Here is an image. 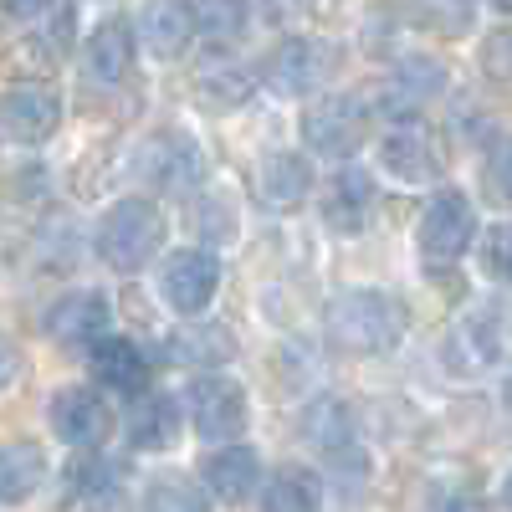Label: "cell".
<instances>
[{"mask_svg":"<svg viewBox=\"0 0 512 512\" xmlns=\"http://www.w3.org/2000/svg\"><path fill=\"white\" fill-rule=\"evenodd\" d=\"M410 328V313L400 297L379 292V287H349L328 303L323 333L338 354L349 359H379V354H395L400 338Z\"/></svg>","mask_w":512,"mask_h":512,"instance_id":"cell-1","label":"cell"},{"mask_svg":"<svg viewBox=\"0 0 512 512\" xmlns=\"http://www.w3.org/2000/svg\"><path fill=\"white\" fill-rule=\"evenodd\" d=\"M98 256H103V267L113 272H144L159 246H164V216H159V205L144 200V195H123L103 210V221H98V236H93Z\"/></svg>","mask_w":512,"mask_h":512,"instance_id":"cell-2","label":"cell"},{"mask_svg":"<svg viewBox=\"0 0 512 512\" xmlns=\"http://www.w3.org/2000/svg\"><path fill=\"white\" fill-rule=\"evenodd\" d=\"M420 262L425 272H446L456 267L466 251H472L477 241V210L472 200H466L461 190H436L431 200H425V216H420Z\"/></svg>","mask_w":512,"mask_h":512,"instance_id":"cell-3","label":"cell"},{"mask_svg":"<svg viewBox=\"0 0 512 512\" xmlns=\"http://www.w3.org/2000/svg\"><path fill=\"white\" fill-rule=\"evenodd\" d=\"M369 123H374V113H369L364 93H333L303 113V144L328 159H354L369 139Z\"/></svg>","mask_w":512,"mask_h":512,"instance_id":"cell-4","label":"cell"},{"mask_svg":"<svg viewBox=\"0 0 512 512\" xmlns=\"http://www.w3.org/2000/svg\"><path fill=\"white\" fill-rule=\"evenodd\" d=\"M190 420H195V436L205 446H226L236 436H246V395H241V384L236 379H221V374H200L190 384Z\"/></svg>","mask_w":512,"mask_h":512,"instance_id":"cell-5","label":"cell"},{"mask_svg":"<svg viewBox=\"0 0 512 512\" xmlns=\"http://www.w3.org/2000/svg\"><path fill=\"white\" fill-rule=\"evenodd\" d=\"M379 159H384V169H390L395 180H405V185H431V180H441V169H446L441 139H436L415 113H405V118H395L390 128H384Z\"/></svg>","mask_w":512,"mask_h":512,"instance_id":"cell-6","label":"cell"},{"mask_svg":"<svg viewBox=\"0 0 512 512\" xmlns=\"http://www.w3.org/2000/svg\"><path fill=\"white\" fill-rule=\"evenodd\" d=\"M216 292H221V256L216 251L185 246V251H169L164 256V267H159V297L175 313H205Z\"/></svg>","mask_w":512,"mask_h":512,"instance_id":"cell-7","label":"cell"},{"mask_svg":"<svg viewBox=\"0 0 512 512\" xmlns=\"http://www.w3.org/2000/svg\"><path fill=\"white\" fill-rule=\"evenodd\" d=\"M62 128V98L47 82H16L0 93V134L11 144H47Z\"/></svg>","mask_w":512,"mask_h":512,"instance_id":"cell-8","label":"cell"},{"mask_svg":"<svg viewBox=\"0 0 512 512\" xmlns=\"http://www.w3.org/2000/svg\"><path fill=\"white\" fill-rule=\"evenodd\" d=\"M205 175V159L195 149L190 134H154L144 149H139V180L149 190H164V195H190Z\"/></svg>","mask_w":512,"mask_h":512,"instance_id":"cell-9","label":"cell"},{"mask_svg":"<svg viewBox=\"0 0 512 512\" xmlns=\"http://www.w3.org/2000/svg\"><path fill=\"white\" fill-rule=\"evenodd\" d=\"M108 323H113V313H108V297L103 292H67V297H57V303L47 308V338L52 344H62V349H72V354H88L98 338L108 333Z\"/></svg>","mask_w":512,"mask_h":512,"instance_id":"cell-10","label":"cell"},{"mask_svg":"<svg viewBox=\"0 0 512 512\" xmlns=\"http://www.w3.org/2000/svg\"><path fill=\"white\" fill-rule=\"evenodd\" d=\"M328 67H333V47H323V41H313V36H287L267 57L262 72L282 98H308L313 88L328 82Z\"/></svg>","mask_w":512,"mask_h":512,"instance_id":"cell-11","label":"cell"},{"mask_svg":"<svg viewBox=\"0 0 512 512\" xmlns=\"http://www.w3.org/2000/svg\"><path fill=\"white\" fill-rule=\"evenodd\" d=\"M52 431L72 446V451H103V441L113 436V410L103 405L98 390H57L52 400Z\"/></svg>","mask_w":512,"mask_h":512,"instance_id":"cell-12","label":"cell"},{"mask_svg":"<svg viewBox=\"0 0 512 512\" xmlns=\"http://www.w3.org/2000/svg\"><path fill=\"white\" fill-rule=\"evenodd\" d=\"M441 88H446V67H441L436 57H405V62L390 67V77L379 82L374 103H379L384 118H405V113L425 108Z\"/></svg>","mask_w":512,"mask_h":512,"instance_id":"cell-13","label":"cell"},{"mask_svg":"<svg viewBox=\"0 0 512 512\" xmlns=\"http://www.w3.org/2000/svg\"><path fill=\"white\" fill-rule=\"evenodd\" d=\"M502 338H507V313L502 308H472L446 338V364L461 369V374H477V369L497 364Z\"/></svg>","mask_w":512,"mask_h":512,"instance_id":"cell-14","label":"cell"},{"mask_svg":"<svg viewBox=\"0 0 512 512\" xmlns=\"http://www.w3.org/2000/svg\"><path fill=\"white\" fill-rule=\"evenodd\" d=\"M93 359V379L103 384L108 395H123V400H134L139 390H149V354L139 344H128V338H98V344L88 349Z\"/></svg>","mask_w":512,"mask_h":512,"instance_id":"cell-15","label":"cell"},{"mask_svg":"<svg viewBox=\"0 0 512 512\" xmlns=\"http://www.w3.org/2000/svg\"><path fill=\"white\" fill-rule=\"evenodd\" d=\"M164 354H169V364L205 374V369H221L236 359V333L226 323H185L164 338Z\"/></svg>","mask_w":512,"mask_h":512,"instance_id":"cell-16","label":"cell"},{"mask_svg":"<svg viewBox=\"0 0 512 512\" xmlns=\"http://www.w3.org/2000/svg\"><path fill=\"white\" fill-rule=\"evenodd\" d=\"M134 67V26L128 21H103L88 36V52H82V82L93 88H118Z\"/></svg>","mask_w":512,"mask_h":512,"instance_id":"cell-17","label":"cell"},{"mask_svg":"<svg viewBox=\"0 0 512 512\" xmlns=\"http://www.w3.org/2000/svg\"><path fill=\"white\" fill-rule=\"evenodd\" d=\"M303 441H308L313 451H323L333 466L344 461V456H359V425H354V410H349L344 400H333V395L313 400V405L303 410Z\"/></svg>","mask_w":512,"mask_h":512,"instance_id":"cell-18","label":"cell"},{"mask_svg":"<svg viewBox=\"0 0 512 512\" xmlns=\"http://www.w3.org/2000/svg\"><path fill=\"white\" fill-rule=\"evenodd\" d=\"M308 195H313V169L303 154L282 149V154L262 159V169H256V200L267 210H297Z\"/></svg>","mask_w":512,"mask_h":512,"instance_id":"cell-19","label":"cell"},{"mask_svg":"<svg viewBox=\"0 0 512 512\" xmlns=\"http://www.w3.org/2000/svg\"><path fill=\"white\" fill-rule=\"evenodd\" d=\"M200 482H205V492L216 502H246L256 487H262V461H256V451L226 441L216 456H205Z\"/></svg>","mask_w":512,"mask_h":512,"instance_id":"cell-20","label":"cell"},{"mask_svg":"<svg viewBox=\"0 0 512 512\" xmlns=\"http://www.w3.org/2000/svg\"><path fill=\"white\" fill-rule=\"evenodd\" d=\"M180 441V405L169 395L139 390L128 405V446L134 451H169Z\"/></svg>","mask_w":512,"mask_h":512,"instance_id":"cell-21","label":"cell"},{"mask_svg":"<svg viewBox=\"0 0 512 512\" xmlns=\"http://www.w3.org/2000/svg\"><path fill=\"white\" fill-rule=\"evenodd\" d=\"M195 98L216 113H231L251 98V72L231 52H205L195 67Z\"/></svg>","mask_w":512,"mask_h":512,"instance_id":"cell-22","label":"cell"},{"mask_svg":"<svg viewBox=\"0 0 512 512\" xmlns=\"http://www.w3.org/2000/svg\"><path fill=\"white\" fill-rule=\"evenodd\" d=\"M374 216V180L364 175V169H344L328 195H323V221L338 231V236H359Z\"/></svg>","mask_w":512,"mask_h":512,"instance_id":"cell-23","label":"cell"},{"mask_svg":"<svg viewBox=\"0 0 512 512\" xmlns=\"http://www.w3.org/2000/svg\"><path fill=\"white\" fill-rule=\"evenodd\" d=\"M139 31L154 57H180L195 36V0H149L139 16Z\"/></svg>","mask_w":512,"mask_h":512,"instance_id":"cell-24","label":"cell"},{"mask_svg":"<svg viewBox=\"0 0 512 512\" xmlns=\"http://www.w3.org/2000/svg\"><path fill=\"white\" fill-rule=\"evenodd\" d=\"M47 482V451L36 441H0V507L26 502Z\"/></svg>","mask_w":512,"mask_h":512,"instance_id":"cell-25","label":"cell"},{"mask_svg":"<svg viewBox=\"0 0 512 512\" xmlns=\"http://www.w3.org/2000/svg\"><path fill=\"white\" fill-rule=\"evenodd\" d=\"M62 47H67V41H62V36L47 41V31L21 36V41H11V47L0 52V77H16V82H47V77L57 72V62H62Z\"/></svg>","mask_w":512,"mask_h":512,"instance_id":"cell-26","label":"cell"},{"mask_svg":"<svg viewBox=\"0 0 512 512\" xmlns=\"http://www.w3.org/2000/svg\"><path fill=\"white\" fill-rule=\"evenodd\" d=\"M262 507L267 512H318L323 507V482L308 472V466H282L277 477H267Z\"/></svg>","mask_w":512,"mask_h":512,"instance_id":"cell-27","label":"cell"},{"mask_svg":"<svg viewBox=\"0 0 512 512\" xmlns=\"http://www.w3.org/2000/svg\"><path fill=\"white\" fill-rule=\"evenodd\" d=\"M72 507H108L118 502V466L103 461L98 451H88V461L72 466V492H67Z\"/></svg>","mask_w":512,"mask_h":512,"instance_id":"cell-28","label":"cell"},{"mask_svg":"<svg viewBox=\"0 0 512 512\" xmlns=\"http://www.w3.org/2000/svg\"><path fill=\"white\" fill-rule=\"evenodd\" d=\"M251 21V0H200L195 6V31L210 36V47H231Z\"/></svg>","mask_w":512,"mask_h":512,"instance_id":"cell-29","label":"cell"},{"mask_svg":"<svg viewBox=\"0 0 512 512\" xmlns=\"http://www.w3.org/2000/svg\"><path fill=\"white\" fill-rule=\"evenodd\" d=\"M405 11H410V21L431 26V31L461 36L477 21V0H405Z\"/></svg>","mask_w":512,"mask_h":512,"instance_id":"cell-30","label":"cell"},{"mask_svg":"<svg viewBox=\"0 0 512 512\" xmlns=\"http://www.w3.org/2000/svg\"><path fill=\"white\" fill-rule=\"evenodd\" d=\"M210 502V492L205 487H195L190 477H154V487L144 492V507H154V512H200Z\"/></svg>","mask_w":512,"mask_h":512,"instance_id":"cell-31","label":"cell"},{"mask_svg":"<svg viewBox=\"0 0 512 512\" xmlns=\"http://www.w3.org/2000/svg\"><path fill=\"white\" fill-rule=\"evenodd\" d=\"M482 267H487L492 282L512 287V221H497V226L487 231V241H482Z\"/></svg>","mask_w":512,"mask_h":512,"instance_id":"cell-32","label":"cell"},{"mask_svg":"<svg viewBox=\"0 0 512 512\" xmlns=\"http://www.w3.org/2000/svg\"><path fill=\"white\" fill-rule=\"evenodd\" d=\"M482 180H487V195L512 205V139H497L487 164H482Z\"/></svg>","mask_w":512,"mask_h":512,"instance_id":"cell-33","label":"cell"},{"mask_svg":"<svg viewBox=\"0 0 512 512\" xmlns=\"http://www.w3.org/2000/svg\"><path fill=\"white\" fill-rule=\"evenodd\" d=\"M482 72H487L492 82H502V88L512 82V31H507V26L482 41Z\"/></svg>","mask_w":512,"mask_h":512,"instance_id":"cell-34","label":"cell"},{"mask_svg":"<svg viewBox=\"0 0 512 512\" xmlns=\"http://www.w3.org/2000/svg\"><path fill=\"white\" fill-rule=\"evenodd\" d=\"M21 369H26L21 349L11 344V338H0V390H6V384H16V379H21Z\"/></svg>","mask_w":512,"mask_h":512,"instance_id":"cell-35","label":"cell"},{"mask_svg":"<svg viewBox=\"0 0 512 512\" xmlns=\"http://www.w3.org/2000/svg\"><path fill=\"white\" fill-rule=\"evenodd\" d=\"M47 6H52V0H0V16H6V21H36Z\"/></svg>","mask_w":512,"mask_h":512,"instance_id":"cell-36","label":"cell"},{"mask_svg":"<svg viewBox=\"0 0 512 512\" xmlns=\"http://www.w3.org/2000/svg\"><path fill=\"white\" fill-rule=\"evenodd\" d=\"M492 11H502V16H512V0H487Z\"/></svg>","mask_w":512,"mask_h":512,"instance_id":"cell-37","label":"cell"},{"mask_svg":"<svg viewBox=\"0 0 512 512\" xmlns=\"http://www.w3.org/2000/svg\"><path fill=\"white\" fill-rule=\"evenodd\" d=\"M502 502H507V507H512V477H507V487H502Z\"/></svg>","mask_w":512,"mask_h":512,"instance_id":"cell-38","label":"cell"}]
</instances>
